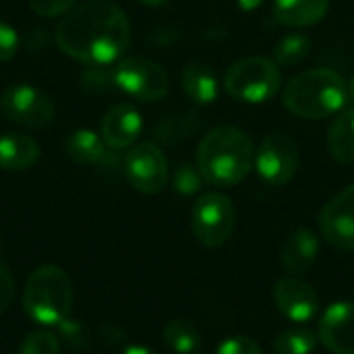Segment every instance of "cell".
Returning a JSON list of instances; mask_svg holds the SVG:
<instances>
[{"label":"cell","mask_w":354,"mask_h":354,"mask_svg":"<svg viewBox=\"0 0 354 354\" xmlns=\"http://www.w3.org/2000/svg\"><path fill=\"white\" fill-rule=\"evenodd\" d=\"M54 39L60 52L87 66H112L131 44V23L118 4L87 0L62 17Z\"/></svg>","instance_id":"cell-1"},{"label":"cell","mask_w":354,"mask_h":354,"mask_svg":"<svg viewBox=\"0 0 354 354\" xmlns=\"http://www.w3.org/2000/svg\"><path fill=\"white\" fill-rule=\"evenodd\" d=\"M255 166L251 137L232 124L212 129L199 143L197 170L214 187H234L243 183Z\"/></svg>","instance_id":"cell-2"},{"label":"cell","mask_w":354,"mask_h":354,"mask_svg":"<svg viewBox=\"0 0 354 354\" xmlns=\"http://www.w3.org/2000/svg\"><path fill=\"white\" fill-rule=\"evenodd\" d=\"M348 97L346 81L332 68H309L288 81L282 102L299 118L319 120L338 114Z\"/></svg>","instance_id":"cell-3"},{"label":"cell","mask_w":354,"mask_h":354,"mask_svg":"<svg viewBox=\"0 0 354 354\" xmlns=\"http://www.w3.org/2000/svg\"><path fill=\"white\" fill-rule=\"evenodd\" d=\"M73 284L58 266H39L27 278L23 309L39 326H58L71 315Z\"/></svg>","instance_id":"cell-4"},{"label":"cell","mask_w":354,"mask_h":354,"mask_svg":"<svg viewBox=\"0 0 354 354\" xmlns=\"http://www.w3.org/2000/svg\"><path fill=\"white\" fill-rule=\"evenodd\" d=\"M280 85L282 73L278 64L263 56L241 58L224 75L226 93L243 104H263L280 91Z\"/></svg>","instance_id":"cell-5"},{"label":"cell","mask_w":354,"mask_h":354,"mask_svg":"<svg viewBox=\"0 0 354 354\" xmlns=\"http://www.w3.org/2000/svg\"><path fill=\"white\" fill-rule=\"evenodd\" d=\"M234 226L236 207L230 197L222 193H205L195 201L191 212V230L203 247H222L232 236Z\"/></svg>","instance_id":"cell-6"},{"label":"cell","mask_w":354,"mask_h":354,"mask_svg":"<svg viewBox=\"0 0 354 354\" xmlns=\"http://www.w3.org/2000/svg\"><path fill=\"white\" fill-rule=\"evenodd\" d=\"M114 87L139 102H158L168 93L166 71L143 56H131L118 60L114 66Z\"/></svg>","instance_id":"cell-7"},{"label":"cell","mask_w":354,"mask_h":354,"mask_svg":"<svg viewBox=\"0 0 354 354\" xmlns=\"http://www.w3.org/2000/svg\"><path fill=\"white\" fill-rule=\"evenodd\" d=\"M299 168V145L290 133H270L255 151V170L259 178L272 187H282L292 180Z\"/></svg>","instance_id":"cell-8"},{"label":"cell","mask_w":354,"mask_h":354,"mask_svg":"<svg viewBox=\"0 0 354 354\" xmlns=\"http://www.w3.org/2000/svg\"><path fill=\"white\" fill-rule=\"evenodd\" d=\"M0 110L8 120L27 129H44L52 124L56 116L52 100L27 83H15L6 87L0 95Z\"/></svg>","instance_id":"cell-9"},{"label":"cell","mask_w":354,"mask_h":354,"mask_svg":"<svg viewBox=\"0 0 354 354\" xmlns=\"http://www.w3.org/2000/svg\"><path fill=\"white\" fill-rule=\"evenodd\" d=\"M122 168L131 187L143 195H156L168 183V160L156 143L133 145L124 156Z\"/></svg>","instance_id":"cell-10"},{"label":"cell","mask_w":354,"mask_h":354,"mask_svg":"<svg viewBox=\"0 0 354 354\" xmlns=\"http://www.w3.org/2000/svg\"><path fill=\"white\" fill-rule=\"evenodd\" d=\"M319 228L332 247L340 251H354V185L342 189L322 209Z\"/></svg>","instance_id":"cell-11"},{"label":"cell","mask_w":354,"mask_h":354,"mask_svg":"<svg viewBox=\"0 0 354 354\" xmlns=\"http://www.w3.org/2000/svg\"><path fill=\"white\" fill-rule=\"evenodd\" d=\"M274 303L278 311L295 324H309L319 313L317 292L299 278L278 280L274 286Z\"/></svg>","instance_id":"cell-12"},{"label":"cell","mask_w":354,"mask_h":354,"mask_svg":"<svg viewBox=\"0 0 354 354\" xmlns=\"http://www.w3.org/2000/svg\"><path fill=\"white\" fill-rule=\"evenodd\" d=\"M322 344L336 354H354V301L330 305L319 322Z\"/></svg>","instance_id":"cell-13"},{"label":"cell","mask_w":354,"mask_h":354,"mask_svg":"<svg viewBox=\"0 0 354 354\" xmlns=\"http://www.w3.org/2000/svg\"><path fill=\"white\" fill-rule=\"evenodd\" d=\"M143 129V118L139 110L127 102L112 106L102 118V137L110 149H127L131 147Z\"/></svg>","instance_id":"cell-14"},{"label":"cell","mask_w":354,"mask_h":354,"mask_svg":"<svg viewBox=\"0 0 354 354\" xmlns=\"http://www.w3.org/2000/svg\"><path fill=\"white\" fill-rule=\"evenodd\" d=\"M319 255V236L309 228H297L282 245L280 261L290 274H305L313 268Z\"/></svg>","instance_id":"cell-15"},{"label":"cell","mask_w":354,"mask_h":354,"mask_svg":"<svg viewBox=\"0 0 354 354\" xmlns=\"http://www.w3.org/2000/svg\"><path fill=\"white\" fill-rule=\"evenodd\" d=\"M64 151L68 158L83 166H95V164H110L112 151L104 137H100L91 129H77L73 131L64 141Z\"/></svg>","instance_id":"cell-16"},{"label":"cell","mask_w":354,"mask_h":354,"mask_svg":"<svg viewBox=\"0 0 354 354\" xmlns=\"http://www.w3.org/2000/svg\"><path fill=\"white\" fill-rule=\"evenodd\" d=\"M39 160V145L31 135L25 133H2L0 135V168L2 170H29Z\"/></svg>","instance_id":"cell-17"},{"label":"cell","mask_w":354,"mask_h":354,"mask_svg":"<svg viewBox=\"0 0 354 354\" xmlns=\"http://www.w3.org/2000/svg\"><path fill=\"white\" fill-rule=\"evenodd\" d=\"M183 89L193 104L207 106L218 100L220 81L214 68L203 60H193L183 71Z\"/></svg>","instance_id":"cell-18"},{"label":"cell","mask_w":354,"mask_h":354,"mask_svg":"<svg viewBox=\"0 0 354 354\" xmlns=\"http://www.w3.org/2000/svg\"><path fill=\"white\" fill-rule=\"evenodd\" d=\"M328 0H276L274 19L286 27H309L328 15Z\"/></svg>","instance_id":"cell-19"},{"label":"cell","mask_w":354,"mask_h":354,"mask_svg":"<svg viewBox=\"0 0 354 354\" xmlns=\"http://www.w3.org/2000/svg\"><path fill=\"white\" fill-rule=\"evenodd\" d=\"M328 149L340 164L354 162V108L338 112L328 131Z\"/></svg>","instance_id":"cell-20"},{"label":"cell","mask_w":354,"mask_h":354,"mask_svg":"<svg viewBox=\"0 0 354 354\" xmlns=\"http://www.w3.org/2000/svg\"><path fill=\"white\" fill-rule=\"evenodd\" d=\"M164 342L176 354H195L201 348L199 330L187 319H172L164 326Z\"/></svg>","instance_id":"cell-21"},{"label":"cell","mask_w":354,"mask_h":354,"mask_svg":"<svg viewBox=\"0 0 354 354\" xmlns=\"http://www.w3.org/2000/svg\"><path fill=\"white\" fill-rule=\"evenodd\" d=\"M319 336L307 328H295L280 332L274 338V354H313L317 348Z\"/></svg>","instance_id":"cell-22"},{"label":"cell","mask_w":354,"mask_h":354,"mask_svg":"<svg viewBox=\"0 0 354 354\" xmlns=\"http://www.w3.org/2000/svg\"><path fill=\"white\" fill-rule=\"evenodd\" d=\"M309 52H311V39L305 33H288L276 44L274 58L282 66H297L309 56Z\"/></svg>","instance_id":"cell-23"},{"label":"cell","mask_w":354,"mask_h":354,"mask_svg":"<svg viewBox=\"0 0 354 354\" xmlns=\"http://www.w3.org/2000/svg\"><path fill=\"white\" fill-rule=\"evenodd\" d=\"M58 340L75 351V353H81V351H87L91 346V330L87 328L85 322H79V319H73L71 315L66 319H62L58 326Z\"/></svg>","instance_id":"cell-24"},{"label":"cell","mask_w":354,"mask_h":354,"mask_svg":"<svg viewBox=\"0 0 354 354\" xmlns=\"http://www.w3.org/2000/svg\"><path fill=\"white\" fill-rule=\"evenodd\" d=\"M19 354H60V340L48 330H37L25 336Z\"/></svg>","instance_id":"cell-25"},{"label":"cell","mask_w":354,"mask_h":354,"mask_svg":"<svg viewBox=\"0 0 354 354\" xmlns=\"http://www.w3.org/2000/svg\"><path fill=\"white\" fill-rule=\"evenodd\" d=\"M81 85L91 93H102L114 87V66L89 64L81 73Z\"/></svg>","instance_id":"cell-26"},{"label":"cell","mask_w":354,"mask_h":354,"mask_svg":"<svg viewBox=\"0 0 354 354\" xmlns=\"http://www.w3.org/2000/svg\"><path fill=\"white\" fill-rule=\"evenodd\" d=\"M203 176L197 168H193L191 164H180L174 172V189L180 195H193L201 189Z\"/></svg>","instance_id":"cell-27"},{"label":"cell","mask_w":354,"mask_h":354,"mask_svg":"<svg viewBox=\"0 0 354 354\" xmlns=\"http://www.w3.org/2000/svg\"><path fill=\"white\" fill-rule=\"evenodd\" d=\"M216 354H263V348L249 336H230L218 344Z\"/></svg>","instance_id":"cell-28"},{"label":"cell","mask_w":354,"mask_h":354,"mask_svg":"<svg viewBox=\"0 0 354 354\" xmlns=\"http://www.w3.org/2000/svg\"><path fill=\"white\" fill-rule=\"evenodd\" d=\"M77 0H29V8L44 19L66 15L71 8H75Z\"/></svg>","instance_id":"cell-29"},{"label":"cell","mask_w":354,"mask_h":354,"mask_svg":"<svg viewBox=\"0 0 354 354\" xmlns=\"http://www.w3.org/2000/svg\"><path fill=\"white\" fill-rule=\"evenodd\" d=\"M19 50V33L8 23L0 21V62L10 60Z\"/></svg>","instance_id":"cell-30"},{"label":"cell","mask_w":354,"mask_h":354,"mask_svg":"<svg viewBox=\"0 0 354 354\" xmlns=\"http://www.w3.org/2000/svg\"><path fill=\"white\" fill-rule=\"evenodd\" d=\"M15 301V280L10 270L0 261V313L8 311Z\"/></svg>","instance_id":"cell-31"},{"label":"cell","mask_w":354,"mask_h":354,"mask_svg":"<svg viewBox=\"0 0 354 354\" xmlns=\"http://www.w3.org/2000/svg\"><path fill=\"white\" fill-rule=\"evenodd\" d=\"M122 354H158L153 348H149V346H141V344H135V346H129V348H124V353Z\"/></svg>","instance_id":"cell-32"},{"label":"cell","mask_w":354,"mask_h":354,"mask_svg":"<svg viewBox=\"0 0 354 354\" xmlns=\"http://www.w3.org/2000/svg\"><path fill=\"white\" fill-rule=\"evenodd\" d=\"M261 2H263V0H239V6H241L243 10H255Z\"/></svg>","instance_id":"cell-33"},{"label":"cell","mask_w":354,"mask_h":354,"mask_svg":"<svg viewBox=\"0 0 354 354\" xmlns=\"http://www.w3.org/2000/svg\"><path fill=\"white\" fill-rule=\"evenodd\" d=\"M141 4H145V6H162V4H166L168 0H139Z\"/></svg>","instance_id":"cell-34"},{"label":"cell","mask_w":354,"mask_h":354,"mask_svg":"<svg viewBox=\"0 0 354 354\" xmlns=\"http://www.w3.org/2000/svg\"><path fill=\"white\" fill-rule=\"evenodd\" d=\"M351 95H353V100H354V77H353V83H351Z\"/></svg>","instance_id":"cell-35"}]
</instances>
